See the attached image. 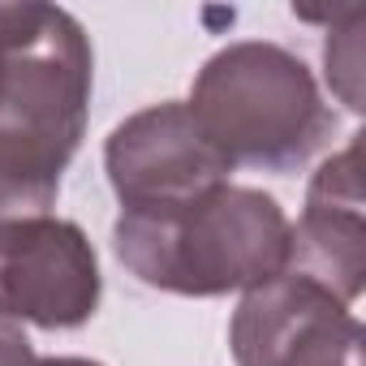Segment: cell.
I'll return each instance as SVG.
<instances>
[{
	"label": "cell",
	"mask_w": 366,
	"mask_h": 366,
	"mask_svg": "<svg viewBox=\"0 0 366 366\" xmlns=\"http://www.w3.org/2000/svg\"><path fill=\"white\" fill-rule=\"evenodd\" d=\"M31 366H104V362H91V357H35Z\"/></svg>",
	"instance_id": "obj_10"
},
{
	"label": "cell",
	"mask_w": 366,
	"mask_h": 366,
	"mask_svg": "<svg viewBox=\"0 0 366 366\" xmlns=\"http://www.w3.org/2000/svg\"><path fill=\"white\" fill-rule=\"evenodd\" d=\"M229 349L237 366H362V323L327 285L285 272L242 293Z\"/></svg>",
	"instance_id": "obj_5"
},
{
	"label": "cell",
	"mask_w": 366,
	"mask_h": 366,
	"mask_svg": "<svg viewBox=\"0 0 366 366\" xmlns=\"http://www.w3.org/2000/svg\"><path fill=\"white\" fill-rule=\"evenodd\" d=\"M31 362H35V349L26 327L9 315H0V366H31Z\"/></svg>",
	"instance_id": "obj_9"
},
{
	"label": "cell",
	"mask_w": 366,
	"mask_h": 366,
	"mask_svg": "<svg viewBox=\"0 0 366 366\" xmlns=\"http://www.w3.org/2000/svg\"><path fill=\"white\" fill-rule=\"evenodd\" d=\"M186 108L233 168L293 172L336 129L310 65L267 39H237L207 56Z\"/></svg>",
	"instance_id": "obj_3"
},
{
	"label": "cell",
	"mask_w": 366,
	"mask_h": 366,
	"mask_svg": "<svg viewBox=\"0 0 366 366\" xmlns=\"http://www.w3.org/2000/svg\"><path fill=\"white\" fill-rule=\"evenodd\" d=\"M95 56L82 22L44 0L9 9L0 44V224L52 216L91 117Z\"/></svg>",
	"instance_id": "obj_1"
},
{
	"label": "cell",
	"mask_w": 366,
	"mask_h": 366,
	"mask_svg": "<svg viewBox=\"0 0 366 366\" xmlns=\"http://www.w3.org/2000/svg\"><path fill=\"white\" fill-rule=\"evenodd\" d=\"M319 285H327L340 302H357L366 276V199H362V134L349 138L345 151L319 164L306 186L302 220L293 224V263Z\"/></svg>",
	"instance_id": "obj_7"
},
{
	"label": "cell",
	"mask_w": 366,
	"mask_h": 366,
	"mask_svg": "<svg viewBox=\"0 0 366 366\" xmlns=\"http://www.w3.org/2000/svg\"><path fill=\"white\" fill-rule=\"evenodd\" d=\"M104 168L121 212L181 207L233 177V164L177 99L125 117L104 142Z\"/></svg>",
	"instance_id": "obj_6"
},
{
	"label": "cell",
	"mask_w": 366,
	"mask_h": 366,
	"mask_svg": "<svg viewBox=\"0 0 366 366\" xmlns=\"http://www.w3.org/2000/svg\"><path fill=\"white\" fill-rule=\"evenodd\" d=\"M362 22L366 9H349L340 22H332L327 44H323V65H327V86L340 95L349 112H362Z\"/></svg>",
	"instance_id": "obj_8"
},
{
	"label": "cell",
	"mask_w": 366,
	"mask_h": 366,
	"mask_svg": "<svg viewBox=\"0 0 366 366\" xmlns=\"http://www.w3.org/2000/svg\"><path fill=\"white\" fill-rule=\"evenodd\" d=\"M9 9H14V5H0V44H5V26H9Z\"/></svg>",
	"instance_id": "obj_11"
},
{
	"label": "cell",
	"mask_w": 366,
	"mask_h": 366,
	"mask_svg": "<svg viewBox=\"0 0 366 366\" xmlns=\"http://www.w3.org/2000/svg\"><path fill=\"white\" fill-rule=\"evenodd\" d=\"M112 250L147 289L177 297L250 293L293 263V220L254 186H224L194 203L159 212H121Z\"/></svg>",
	"instance_id": "obj_2"
},
{
	"label": "cell",
	"mask_w": 366,
	"mask_h": 366,
	"mask_svg": "<svg viewBox=\"0 0 366 366\" xmlns=\"http://www.w3.org/2000/svg\"><path fill=\"white\" fill-rule=\"evenodd\" d=\"M104 297L91 237L61 216L0 224V315L44 332H74Z\"/></svg>",
	"instance_id": "obj_4"
}]
</instances>
